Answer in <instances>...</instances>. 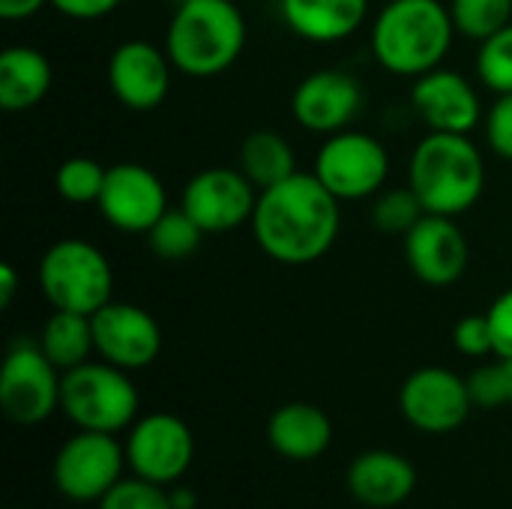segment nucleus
<instances>
[{
    "label": "nucleus",
    "instance_id": "1",
    "mask_svg": "<svg viewBox=\"0 0 512 509\" xmlns=\"http://www.w3.org/2000/svg\"><path fill=\"white\" fill-rule=\"evenodd\" d=\"M342 201L306 171L258 192L252 213V237L258 249L288 267H303L324 258L342 228Z\"/></svg>",
    "mask_w": 512,
    "mask_h": 509
},
{
    "label": "nucleus",
    "instance_id": "2",
    "mask_svg": "<svg viewBox=\"0 0 512 509\" xmlns=\"http://www.w3.org/2000/svg\"><path fill=\"white\" fill-rule=\"evenodd\" d=\"M456 24L441 0H387L369 30L378 66L399 78H420L438 69L453 48Z\"/></svg>",
    "mask_w": 512,
    "mask_h": 509
},
{
    "label": "nucleus",
    "instance_id": "3",
    "mask_svg": "<svg viewBox=\"0 0 512 509\" xmlns=\"http://www.w3.org/2000/svg\"><path fill=\"white\" fill-rule=\"evenodd\" d=\"M246 48V18L234 0H180L165 30V51L180 75L216 78Z\"/></svg>",
    "mask_w": 512,
    "mask_h": 509
},
{
    "label": "nucleus",
    "instance_id": "4",
    "mask_svg": "<svg viewBox=\"0 0 512 509\" xmlns=\"http://www.w3.org/2000/svg\"><path fill=\"white\" fill-rule=\"evenodd\" d=\"M408 186L423 201L426 213L462 216L486 189V162L480 147L468 135L429 132L411 153Z\"/></svg>",
    "mask_w": 512,
    "mask_h": 509
},
{
    "label": "nucleus",
    "instance_id": "5",
    "mask_svg": "<svg viewBox=\"0 0 512 509\" xmlns=\"http://www.w3.org/2000/svg\"><path fill=\"white\" fill-rule=\"evenodd\" d=\"M36 282L51 309L78 315H96L111 303L114 291V273L105 252L81 237L51 243L39 258Z\"/></svg>",
    "mask_w": 512,
    "mask_h": 509
},
{
    "label": "nucleus",
    "instance_id": "6",
    "mask_svg": "<svg viewBox=\"0 0 512 509\" xmlns=\"http://www.w3.org/2000/svg\"><path fill=\"white\" fill-rule=\"evenodd\" d=\"M138 408L141 399L129 372L105 360H87L63 372L60 411L66 414V420H72L75 429L117 435L138 420Z\"/></svg>",
    "mask_w": 512,
    "mask_h": 509
},
{
    "label": "nucleus",
    "instance_id": "7",
    "mask_svg": "<svg viewBox=\"0 0 512 509\" xmlns=\"http://www.w3.org/2000/svg\"><path fill=\"white\" fill-rule=\"evenodd\" d=\"M126 468V447L108 432L78 429L66 438L54 456V489L72 504H99L120 480Z\"/></svg>",
    "mask_w": 512,
    "mask_h": 509
},
{
    "label": "nucleus",
    "instance_id": "8",
    "mask_svg": "<svg viewBox=\"0 0 512 509\" xmlns=\"http://www.w3.org/2000/svg\"><path fill=\"white\" fill-rule=\"evenodd\" d=\"M339 201H363L384 189L390 177L387 147L360 129H342L327 135L315 156L312 171Z\"/></svg>",
    "mask_w": 512,
    "mask_h": 509
},
{
    "label": "nucleus",
    "instance_id": "9",
    "mask_svg": "<svg viewBox=\"0 0 512 509\" xmlns=\"http://www.w3.org/2000/svg\"><path fill=\"white\" fill-rule=\"evenodd\" d=\"M63 372L45 357L39 342H15L0 369V408L15 426H39L60 411Z\"/></svg>",
    "mask_w": 512,
    "mask_h": 509
},
{
    "label": "nucleus",
    "instance_id": "10",
    "mask_svg": "<svg viewBox=\"0 0 512 509\" xmlns=\"http://www.w3.org/2000/svg\"><path fill=\"white\" fill-rule=\"evenodd\" d=\"M126 468L159 486H177L195 459V435L177 414H144L129 426Z\"/></svg>",
    "mask_w": 512,
    "mask_h": 509
},
{
    "label": "nucleus",
    "instance_id": "11",
    "mask_svg": "<svg viewBox=\"0 0 512 509\" xmlns=\"http://www.w3.org/2000/svg\"><path fill=\"white\" fill-rule=\"evenodd\" d=\"M258 204L255 183L240 168H204L180 192V207L204 234H228L252 222Z\"/></svg>",
    "mask_w": 512,
    "mask_h": 509
},
{
    "label": "nucleus",
    "instance_id": "12",
    "mask_svg": "<svg viewBox=\"0 0 512 509\" xmlns=\"http://www.w3.org/2000/svg\"><path fill=\"white\" fill-rule=\"evenodd\" d=\"M474 402L468 393V378H459L456 372L444 366H423L411 372L399 390V411L417 432L426 435H450L456 432Z\"/></svg>",
    "mask_w": 512,
    "mask_h": 509
},
{
    "label": "nucleus",
    "instance_id": "13",
    "mask_svg": "<svg viewBox=\"0 0 512 509\" xmlns=\"http://www.w3.org/2000/svg\"><path fill=\"white\" fill-rule=\"evenodd\" d=\"M96 207L102 219L123 234H147L171 210L165 183L141 162L111 165Z\"/></svg>",
    "mask_w": 512,
    "mask_h": 509
},
{
    "label": "nucleus",
    "instance_id": "14",
    "mask_svg": "<svg viewBox=\"0 0 512 509\" xmlns=\"http://www.w3.org/2000/svg\"><path fill=\"white\" fill-rule=\"evenodd\" d=\"M90 318H93V342L99 360L123 372H138L159 357L162 330L144 306L111 300Z\"/></svg>",
    "mask_w": 512,
    "mask_h": 509
},
{
    "label": "nucleus",
    "instance_id": "15",
    "mask_svg": "<svg viewBox=\"0 0 512 509\" xmlns=\"http://www.w3.org/2000/svg\"><path fill=\"white\" fill-rule=\"evenodd\" d=\"M174 63L147 39H126L108 57L111 96L129 111H153L168 99Z\"/></svg>",
    "mask_w": 512,
    "mask_h": 509
},
{
    "label": "nucleus",
    "instance_id": "16",
    "mask_svg": "<svg viewBox=\"0 0 512 509\" xmlns=\"http://www.w3.org/2000/svg\"><path fill=\"white\" fill-rule=\"evenodd\" d=\"M405 261L411 273L432 288L456 285L471 261L468 237L450 216L426 213L405 234Z\"/></svg>",
    "mask_w": 512,
    "mask_h": 509
},
{
    "label": "nucleus",
    "instance_id": "17",
    "mask_svg": "<svg viewBox=\"0 0 512 509\" xmlns=\"http://www.w3.org/2000/svg\"><path fill=\"white\" fill-rule=\"evenodd\" d=\"M360 108H363V87L357 84V78H351L342 69H318L306 75L291 96L294 120L306 132L324 138L351 129Z\"/></svg>",
    "mask_w": 512,
    "mask_h": 509
},
{
    "label": "nucleus",
    "instance_id": "18",
    "mask_svg": "<svg viewBox=\"0 0 512 509\" xmlns=\"http://www.w3.org/2000/svg\"><path fill=\"white\" fill-rule=\"evenodd\" d=\"M411 105L429 132L471 135L483 120V105L477 87L453 69H432L414 78Z\"/></svg>",
    "mask_w": 512,
    "mask_h": 509
},
{
    "label": "nucleus",
    "instance_id": "19",
    "mask_svg": "<svg viewBox=\"0 0 512 509\" xmlns=\"http://www.w3.org/2000/svg\"><path fill=\"white\" fill-rule=\"evenodd\" d=\"M345 483L354 501L372 509H390L414 495L417 468L393 450H366L348 465Z\"/></svg>",
    "mask_w": 512,
    "mask_h": 509
},
{
    "label": "nucleus",
    "instance_id": "20",
    "mask_svg": "<svg viewBox=\"0 0 512 509\" xmlns=\"http://www.w3.org/2000/svg\"><path fill=\"white\" fill-rule=\"evenodd\" d=\"M369 3L372 0H279V12L288 30L300 39L330 45L363 27Z\"/></svg>",
    "mask_w": 512,
    "mask_h": 509
},
{
    "label": "nucleus",
    "instance_id": "21",
    "mask_svg": "<svg viewBox=\"0 0 512 509\" xmlns=\"http://www.w3.org/2000/svg\"><path fill=\"white\" fill-rule=\"evenodd\" d=\"M270 447L291 462H312L321 459L333 444V423L330 417L309 402H288L273 411L267 423Z\"/></svg>",
    "mask_w": 512,
    "mask_h": 509
},
{
    "label": "nucleus",
    "instance_id": "22",
    "mask_svg": "<svg viewBox=\"0 0 512 509\" xmlns=\"http://www.w3.org/2000/svg\"><path fill=\"white\" fill-rule=\"evenodd\" d=\"M54 81L51 60L30 45H12L0 54V108L15 114L39 105Z\"/></svg>",
    "mask_w": 512,
    "mask_h": 509
},
{
    "label": "nucleus",
    "instance_id": "23",
    "mask_svg": "<svg viewBox=\"0 0 512 509\" xmlns=\"http://www.w3.org/2000/svg\"><path fill=\"white\" fill-rule=\"evenodd\" d=\"M237 168L255 183L258 192H264V189L288 180L291 174H297V153L285 135L270 132V129H258V132L243 138Z\"/></svg>",
    "mask_w": 512,
    "mask_h": 509
},
{
    "label": "nucleus",
    "instance_id": "24",
    "mask_svg": "<svg viewBox=\"0 0 512 509\" xmlns=\"http://www.w3.org/2000/svg\"><path fill=\"white\" fill-rule=\"evenodd\" d=\"M36 342L60 372H69V369L87 363L90 354H96L93 318L78 315V312H57L54 309V315L42 324V333H39Z\"/></svg>",
    "mask_w": 512,
    "mask_h": 509
},
{
    "label": "nucleus",
    "instance_id": "25",
    "mask_svg": "<svg viewBox=\"0 0 512 509\" xmlns=\"http://www.w3.org/2000/svg\"><path fill=\"white\" fill-rule=\"evenodd\" d=\"M201 240H204V231L192 222V216L183 207L168 210L147 231V243H150L153 255H159L162 261H183V258L195 255Z\"/></svg>",
    "mask_w": 512,
    "mask_h": 509
},
{
    "label": "nucleus",
    "instance_id": "26",
    "mask_svg": "<svg viewBox=\"0 0 512 509\" xmlns=\"http://www.w3.org/2000/svg\"><path fill=\"white\" fill-rule=\"evenodd\" d=\"M105 174L108 168H102L96 159L90 156H69L66 162H60L57 174H54V186L57 195L66 204L84 207V204H96L105 186Z\"/></svg>",
    "mask_w": 512,
    "mask_h": 509
},
{
    "label": "nucleus",
    "instance_id": "27",
    "mask_svg": "<svg viewBox=\"0 0 512 509\" xmlns=\"http://www.w3.org/2000/svg\"><path fill=\"white\" fill-rule=\"evenodd\" d=\"M456 33L483 42L512 21V0H450Z\"/></svg>",
    "mask_w": 512,
    "mask_h": 509
},
{
    "label": "nucleus",
    "instance_id": "28",
    "mask_svg": "<svg viewBox=\"0 0 512 509\" xmlns=\"http://www.w3.org/2000/svg\"><path fill=\"white\" fill-rule=\"evenodd\" d=\"M426 216L423 201L411 186L381 189L372 204V225L384 234H408L420 219Z\"/></svg>",
    "mask_w": 512,
    "mask_h": 509
},
{
    "label": "nucleus",
    "instance_id": "29",
    "mask_svg": "<svg viewBox=\"0 0 512 509\" xmlns=\"http://www.w3.org/2000/svg\"><path fill=\"white\" fill-rule=\"evenodd\" d=\"M477 75L495 96L512 93V21L480 42Z\"/></svg>",
    "mask_w": 512,
    "mask_h": 509
},
{
    "label": "nucleus",
    "instance_id": "30",
    "mask_svg": "<svg viewBox=\"0 0 512 509\" xmlns=\"http://www.w3.org/2000/svg\"><path fill=\"white\" fill-rule=\"evenodd\" d=\"M99 509H174L168 486L150 483L144 477H123L99 504Z\"/></svg>",
    "mask_w": 512,
    "mask_h": 509
},
{
    "label": "nucleus",
    "instance_id": "31",
    "mask_svg": "<svg viewBox=\"0 0 512 509\" xmlns=\"http://www.w3.org/2000/svg\"><path fill=\"white\" fill-rule=\"evenodd\" d=\"M483 132L489 150L512 162V93H504L492 102V108L483 117Z\"/></svg>",
    "mask_w": 512,
    "mask_h": 509
},
{
    "label": "nucleus",
    "instance_id": "32",
    "mask_svg": "<svg viewBox=\"0 0 512 509\" xmlns=\"http://www.w3.org/2000/svg\"><path fill=\"white\" fill-rule=\"evenodd\" d=\"M453 345L465 357H489V354H495V336H492L489 315H465L453 327Z\"/></svg>",
    "mask_w": 512,
    "mask_h": 509
},
{
    "label": "nucleus",
    "instance_id": "33",
    "mask_svg": "<svg viewBox=\"0 0 512 509\" xmlns=\"http://www.w3.org/2000/svg\"><path fill=\"white\" fill-rule=\"evenodd\" d=\"M468 393H471L474 408H486V411L504 408L507 405V390H504L501 363H489V366L474 369L468 375Z\"/></svg>",
    "mask_w": 512,
    "mask_h": 509
},
{
    "label": "nucleus",
    "instance_id": "34",
    "mask_svg": "<svg viewBox=\"0 0 512 509\" xmlns=\"http://www.w3.org/2000/svg\"><path fill=\"white\" fill-rule=\"evenodd\" d=\"M486 315L495 336V357H512V288L489 306Z\"/></svg>",
    "mask_w": 512,
    "mask_h": 509
},
{
    "label": "nucleus",
    "instance_id": "35",
    "mask_svg": "<svg viewBox=\"0 0 512 509\" xmlns=\"http://www.w3.org/2000/svg\"><path fill=\"white\" fill-rule=\"evenodd\" d=\"M48 3L72 21H96L111 15L123 0H48Z\"/></svg>",
    "mask_w": 512,
    "mask_h": 509
},
{
    "label": "nucleus",
    "instance_id": "36",
    "mask_svg": "<svg viewBox=\"0 0 512 509\" xmlns=\"http://www.w3.org/2000/svg\"><path fill=\"white\" fill-rule=\"evenodd\" d=\"M48 0H0V18L3 21H27L33 18Z\"/></svg>",
    "mask_w": 512,
    "mask_h": 509
},
{
    "label": "nucleus",
    "instance_id": "37",
    "mask_svg": "<svg viewBox=\"0 0 512 509\" xmlns=\"http://www.w3.org/2000/svg\"><path fill=\"white\" fill-rule=\"evenodd\" d=\"M15 291H18V273H15V267L12 264H0V306L3 309L12 303Z\"/></svg>",
    "mask_w": 512,
    "mask_h": 509
},
{
    "label": "nucleus",
    "instance_id": "38",
    "mask_svg": "<svg viewBox=\"0 0 512 509\" xmlns=\"http://www.w3.org/2000/svg\"><path fill=\"white\" fill-rule=\"evenodd\" d=\"M168 495H171V507L174 509H195L198 507V495L192 489H183V486H168Z\"/></svg>",
    "mask_w": 512,
    "mask_h": 509
},
{
    "label": "nucleus",
    "instance_id": "39",
    "mask_svg": "<svg viewBox=\"0 0 512 509\" xmlns=\"http://www.w3.org/2000/svg\"><path fill=\"white\" fill-rule=\"evenodd\" d=\"M501 372H504V390H507V405H512V357H498Z\"/></svg>",
    "mask_w": 512,
    "mask_h": 509
},
{
    "label": "nucleus",
    "instance_id": "40",
    "mask_svg": "<svg viewBox=\"0 0 512 509\" xmlns=\"http://www.w3.org/2000/svg\"><path fill=\"white\" fill-rule=\"evenodd\" d=\"M384 3H387V0H384Z\"/></svg>",
    "mask_w": 512,
    "mask_h": 509
}]
</instances>
